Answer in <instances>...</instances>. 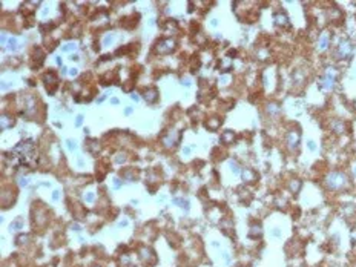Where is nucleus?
<instances>
[{"label": "nucleus", "mask_w": 356, "mask_h": 267, "mask_svg": "<svg viewBox=\"0 0 356 267\" xmlns=\"http://www.w3.org/2000/svg\"><path fill=\"white\" fill-rule=\"evenodd\" d=\"M120 226H127V221L124 220V221H120Z\"/></svg>", "instance_id": "3c124183"}, {"label": "nucleus", "mask_w": 356, "mask_h": 267, "mask_svg": "<svg viewBox=\"0 0 356 267\" xmlns=\"http://www.w3.org/2000/svg\"><path fill=\"white\" fill-rule=\"evenodd\" d=\"M14 123H16V120H12V117H9L8 114H3L2 120H0V128H2V130H6L14 126Z\"/></svg>", "instance_id": "9d476101"}, {"label": "nucleus", "mask_w": 356, "mask_h": 267, "mask_svg": "<svg viewBox=\"0 0 356 267\" xmlns=\"http://www.w3.org/2000/svg\"><path fill=\"white\" fill-rule=\"evenodd\" d=\"M8 40H9V38L6 37V34H5V32H3L2 35H0V42H2V45H6V43H8Z\"/></svg>", "instance_id": "72a5a7b5"}, {"label": "nucleus", "mask_w": 356, "mask_h": 267, "mask_svg": "<svg viewBox=\"0 0 356 267\" xmlns=\"http://www.w3.org/2000/svg\"><path fill=\"white\" fill-rule=\"evenodd\" d=\"M86 149H88L92 155H95V154L100 151L98 140H86Z\"/></svg>", "instance_id": "f8f14e48"}, {"label": "nucleus", "mask_w": 356, "mask_h": 267, "mask_svg": "<svg viewBox=\"0 0 356 267\" xmlns=\"http://www.w3.org/2000/svg\"><path fill=\"white\" fill-rule=\"evenodd\" d=\"M353 175H355V177H356V164H355V166H353Z\"/></svg>", "instance_id": "603ef678"}, {"label": "nucleus", "mask_w": 356, "mask_h": 267, "mask_svg": "<svg viewBox=\"0 0 356 267\" xmlns=\"http://www.w3.org/2000/svg\"><path fill=\"white\" fill-rule=\"evenodd\" d=\"M77 74H78V69H77V68H71V69H69V75H71V77H75Z\"/></svg>", "instance_id": "e433bc0d"}, {"label": "nucleus", "mask_w": 356, "mask_h": 267, "mask_svg": "<svg viewBox=\"0 0 356 267\" xmlns=\"http://www.w3.org/2000/svg\"><path fill=\"white\" fill-rule=\"evenodd\" d=\"M77 163H78V166H83L85 161H83V158H78V161H77Z\"/></svg>", "instance_id": "09e8293b"}, {"label": "nucleus", "mask_w": 356, "mask_h": 267, "mask_svg": "<svg viewBox=\"0 0 356 267\" xmlns=\"http://www.w3.org/2000/svg\"><path fill=\"white\" fill-rule=\"evenodd\" d=\"M273 20H275V25H278V26H289V17L284 11H275Z\"/></svg>", "instance_id": "6e6552de"}, {"label": "nucleus", "mask_w": 356, "mask_h": 267, "mask_svg": "<svg viewBox=\"0 0 356 267\" xmlns=\"http://www.w3.org/2000/svg\"><path fill=\"white\" fill-rule=\"evenodd\" d=\"M318 48H319V51H325L328 48V35L327 34H321L319 42H318Z\"/></svg>", "instance_id": "f3484780"}, {"label": "nucleus", "mask_w": 356, "mask_h": 267, "mask_svg": "<svg viewBox=\"0 0 356 267\" xmlns=\"http://www.w3.org/2000/svg\"><path fill=\"white\" fill-rule=\"evenodd\" d=\"M17 38L16 37H9V40H8V49L9 51H16L17 49Z\"/></svg>", "instance_id": "4be33fe9"}, {"label": "nucleus", "mask_w": 356, "mask_h": 267, "mask_svg": "<svg viewBox=\"0 0 356 267\" xmlns=\"http://www.w3.org/2000/svg\"><path fill=\"white\" fill-rule=\"evenodd\" d=\"M82 124H83V115H77V118H75V126L80 128Z\"/></svg>", "instance_id": "7c9ffc66"}, {"label": "nucleus", "mask_w": 356, "mask_h": 267, "mask_svg": "<svg viewBox=\"0 0 356 267\" xmlns=\"http://www.w3.org/2000/svg\"><path fill=\"white\" fill-rule=\"evenodd\" d=\"M267 112L270 114V115H276L280 112V106L276 104V103H269L267 104Z\"/></svg>", "instance_id": "412c9836"}, {"label": "nucleus", "mask_w": 356, "mask_h": 267, "mask_svg": "<svg viewBox=\"0 0 356 267\" xmlns=\"http://www.w3.org/2000/svg\"><path fill=\"white\" fill-rule=\"evenodd\" d=\"M55 62H57V64L61 66V58H60V57H55Z\"/></svg>", "instance_id": "8fccbe9b"}, {"label": "nucleus", "mask_w": 356, "mask_h": 267, "mask_svg": "<svg viewBox=\"0 0 356 267\" xmlns=\"http://www.w3.org/2000/svg\"><path fill=\"white\" fill-rule=\"evenodd\" d=\"M289 189H290V192L292 194H296L299 189H301V181L299 180H292L289 183Z\"/></svg>", "instance_id": "6ab92c4d"}, {"label": "nucleus", "mask_w": 356, "mask_h": 267, "mask_svg": "<svg viewBox=\"0 0 356 267\" xmlns=\"http://www.w3.org/2000/svg\"><path fill=\"white\" fill-rule=\"evenodd\" d=\"M220 68H221V72H227V71H230V68H232V62H230V58H229V57L223 58V60H221V64H220Z\"/></svg>", "instance_id": "a211bd4d"}, {"label": "nucleus", "mask_w": 356, "mask_h": 267, "mask_svg": "<svg viewBox=\"0 0 356 267\" xmlns=\"http://www.w3.org/2000/svg\"><path fill=\"white\" fill-rule=\"evenodd\" d=\"M210 25H212V26H217V25H218V20H217V19H212V20H210Z\"/></svg>", "instance_id": "49530a36"}, {"label": "nucleus", "mask_w": 356, "mask_h": 267, "mask_svg": "<svg viewBox=\"0 0 356 267\" xmlns=\"http://www.w3.org/2000/svg\"><path fill=\"white\" fill-rule=\"evenodd\" d=\"M220 124H221V120L220 118H209V122H206V128L207 129H210V130H217L218 128H220Z\"/></svg>", "instance_id": "2eb2a0df"}, {"label": "nucleus", "mask_w": 356, "mask_h": 267, "mask_svg": "<svg viewBox=\"0 0 356 267\" xmlns=\"http://www.w3.org/2000/svg\"><path fill=\"white\" fill-rule=\"evenodd\" d=\"M130 114H132V108H129V106H127V108L124 109V115H130Z\"/></svg>", "instance_id": "37998d69"}, {"label": "nucleus", "mask_w": 356, "mask_h": 267, "mask_svg": "<svg viewBox=\"0 0 356 267\" xmlns=\"http://www.w3.org/2000/svg\"><path fill=\"white\" fill-rule=\"evenodd\" d=\"M220 82H221L223 85H227V82H229V77H226V75H224V77H221V78H220Z\"/></svg>", "instance_id": "58836bf2"}, {"label": "nucleus", "mask_w": 356, "mask_h": 267, "mask_svg": "<svg viewBox=\"0 0 356 267\" xmlns=\"http://www.w3.org/2000/svg\"><path fill=\"white\" fill-rule=\"evenodd\" d=\"M181 85H183V86H186V88H189V86L192 85V83H190V78H183Z\"/></svg>", "instance_id": "f704fd0d"}, {"label": "nucleus", "mask_w": 356, "mask_h": 267, "mask_svg": "<svg viewBox=\"0 0 356 267\" xmlns=\"http://www.w3.org/2000/svg\"><path fill=\"white\" fill-rule=\"evenodd\" d=\"M43 83H45V88H46V91L49 94H54L57 86H58V77L55 75V72L49 71L43 75Z\"/></svg>", "instance_id": "7ed1b4c3"}, {"label": "nucleus", "mask_w": 356, "mask_h": 267, "mask_svg": "<svg viewBox=\"0 0 356 267\" xmlns=\"http://www.w3.org/2000/svg\"><path fill=\"white\" fill-rule=\"evenodd\" d=\"M58 198H60V192L54 190V192H52V201H58Z\"/></svg>", "instance_id": "473e14b6"}, {"label": "nucleus", "mask_w": 356, "mask_h": 267, "mask_svg": "<svg viewBox=\"0 0 356 267\" xmlns=\"http://www.w3.org/2000/svg\"><path fill=\"white\" fill-rule=\"evenodd\" d=\"M130 98H132L134 101H138V100H140V97H138L137 94H132V95H130Z\"/></svg>", "instance_id": "a18cd8bd"}, {"label": "nucleus", "mask_w": 356, "mask_h": 267, "mask_svg": "<svg viewBox=\"0 0 356 267\" xmlns=\"http://www.w3.org/2000/svg\"><path fill=\"white\" fill-rule=\"evenodd\" d=\"M83 200H85L86 203H94V201H95V195L92 194V192H88V194L83 195Z\"/></svg>", "instance_id": "a878e982"}, {"label": "nucleus", "mask_w": 356, "mask_h": 267, "mask_svg": "<svg viewBox=\"0 0 356 267\" xmlns=\"http://www.w3.org/2000/svg\"><path fill=\"white\" fill-rule=\"evenodd\" d=\"M114 40H115V37H114L112 34H108L106 37L103 38V45H104V46H109V45L114 42Z\"/></svg>", "instance_id": "bb28decb"}, {"label": "nucleus", "mask_w": 356, "mask_h": 267, "mask_svg": "<svg viewBox=\"0 0 356 267\" xmlns=\"http://www.w3.org/2000/svg\"><path fill=\"white\" fill-rule=\"evenodd\" d=\"M28 183H29V178H25V177H22V178H20V186H22V188H25V186H28Z\"/></svg>", "instance_id": "2f4dec72"}, {"label": "nucleus", "mask_w": 356, "mask_h": 267, "mask_svg": "<svg viewBox=\"0 0 356 267\" xmlns=\"http://www.w3.org/2000/svg\"><path fill=\"white\" fill-rule=\"evenodd\" d=\"M72 230H74V232H77V233H78V232H80V230H82V229H80V226H78V224H72Z\"/></svg>", "instance_id": "ea45409f"}, {"label": "nucleus", "mask_w": 356, "mask_h": 267, "mask_svg": "<svg viewBox=\"0 0 356 267\" xmlns=\"http://www.w3.org/2000/svg\"><path fill=\"white\" fill-rule=\"evenodd\" d=\"M352 51H353L352 43L349 42V40H342V42L338 45V48H336V56L341 60H344V58H349L352 56Z\"/></svg>", "instance_id": "20e7f679"}, {"label": "nucleus", "mask_w": 356, "mask_h": 267, "mask_svg": "<svg viewBox=\"0 0 356 267\" xmlns=\"http://www.w3.org/2000/svg\"><path fill=\"white\" fill-rule=\"evenodd\" d=\"M106 95H108V94H104V95H103V97H100V98H98V100H97V103H103V101H104V100H106Z\"/></svg>", "instance_id": "c03bdc74"}, {"label": "nucleus", "mask_w": 356, "mask_h": 267, "mask_svg": "<svg viewBox=\"0 0 356 267\" xmlns=\"http://www.w3.org/2000/svg\"><path fill=\"white\" fill-rule=\"evenodd\" d=\"M66 148H68L69 151H75V149H77V143L69 138V140H66Z\"/></svg>", "instance_id": "cd10ccee"}, {"label": "nucleus", "mask_w": 356, "mask_h": 267, "mask_svg": "<svg viewBox=\"0 0 356 267\" xmlns=\"http://www.w3.org/2000/svg\"><path fill=\"white\" fill-rule=\"evenodd\" d=\"M140 258H141V261H144L146 264H155V262H157L155 253H154V250L149 249V247H141V249H140Z\"/></svg>", "instance_id": "39448f33"}, {"label": "nucleus", "mask_w": 356, "mask_h": 267, "mask_svg": "<svg viewBox=\"0 0 356 267\" xmlns=\"http://www.w3.org/2000/svg\"><path fill=\"white\" fill-rule=\"evenodd\" d=\"M273 236H276V238H278V236H281V232H280V229H273Z\"/></svg>", "instance_id": "a19ab883"}, {"label": "nucleus", "mask_w": 356, "mask_h": 267, "mask_svg": "<svg viewBox=\"0 0 356 267\" xmlns=\"http://www.w3.org/2000/svg\"><path fill=\"white\" fill-rule=\"evenodd\" d=\"M235 141V132L233 130H224L221 134V143L223 144H232Z\"/></svg>", "instance_id": "9b49d317"}, {"label": "nucleus", "mask_w": 356, "mask_h": 267, "mask_svg": "<svg viewBox=\"0 0 356 267\" xmlns=\"http://www.w3.org/2000/svg\"><path fill=\"white\" fill-rule=\"evenodd\" d=\"M175 45H177V42L174 38H161L155 45V51L158 54H170L175 49Z\"/></svg>", "instance_id": "f03ea898"}, {"label": "nucleus", "mask_w": 356, "mask_h": 267, "mask_svg": "<svg viewBox=\"0 0 356 267\" xmlns=\"http://www.w3.org/2000/svg\"><path fill=\"white\" fill-rule=\"evenodd\" d=\"M143 98L146 100L148 103H155L157 100H158V91L155 89V88H151V89H146L143 92Z\"/></svg>", "instance_id": "1a4fd4ad"}, {"label": "nucleus", "mask_w": 356, "mask_h": 267, "mask_svg": "<svg viewBox=\"0 0 356 267\" xmlns=\"http://www.w3.org/2000/svg\"><path fill=\"white\" fill-rule=\"evenodd\" d=\"M261 235H262L261 224H252V226H250V230H249V238H259Z\"/></svg>", "instance_id": "ddd939ff"}, {"label": "nucleus", "mask_w": 356, "mask_h": 267, "mask_svg": "<svg viewBox=\"0 0 356 267\" xmlns=\"http://www.w3.org/2000/svg\"><path fill=\"white\" fill-rule=\"evenodd\" d=\"M23 227V221L20 220V218H17L16 221H12L11 224H9V230L11 232H16V230H20Z\"/></svg>", "instance_id": "aec40b11"}, {"label": "nucleus", "mask_w": 356, "mask_h": 267, "mask_svg": "<svg viewBox=\"0 0 356 267\" xmlns=\"http://www.w3.org/2000/svg\"><path fill=\"white\" fill-rule=\"evenodd\" d=\"M123 186V181L120 178H114V189H120Z\"/></svg>", "instance_id": "c756f323"}, {"label": "nucleus", "mask_w": 356, "mask_h": 267, "mask_svg": "<svg viewBox=\"0 0 356 267\" xmlns=\"http://www.w3.org/2000/svg\"><path fill=\"white\" fill-rule=\"evenodd\" d=\"M332 129L336 132V134H342L346 130V126H344V123L341 122V120H333V123H332Z\"/></svg>", "instance_id": "dca6fc26"}, {"label": "nucleus", "mask_w": 356, "mask_h": 267, "mask_svg": "<svg viewBox=\"0 0 356 267\" xmlns=\"http://www.w3.org/2000/svg\"><path fill=\"white\" fill-rule=\"evenodd\" d=\"M28 239H29V236H28V235H26V233H22V235H19V236H17L16 243L22 246V244H25V243H28Z\"/></svg>", "instance_id": "393cba45"}, {"label": "nucleus", "mask_w": 356, "mask_h": 267, "mask_svg": "<svg viewBox=\"0 0 356 267\" xmlns=\"http://www.w3.org/2000/svg\"><path fill=\"white\" fill-rule=\"evenodd\" d=\"M178 140H180V134L177 130H169L163 137V144L166 148H172V146H175L178 143Z\"/></svg>", "instance_id": "0eeeda50"}, {"label": "nucleus", "mask_w": 356, "mask_h": 267, "mask_svg": "<svg viewBox=\"0 0 356 267\" xmlns=\"http://www.w3.org/2000/svg\"><path fill=\"white\" fill-rule=\"evenodd\" d=\"M307 146H309V149L310 151H316V144H315V141H307Z\"/></svg>", "instance_id": "c9c22d12"}, {"label": "nucleus", "mask_w": 356, "mask_h": 267, "mask_svg": "<svg viewBox=\"0 0 356 267\" xmlns=\"http://www.w3.org/2000/svg\"><path fill=\"white\" fill-rule=\"evenodd\" d=\"M111 103H112V104H118V103H120V100H118V98H115V97H114V98L111 100Z\"/></svg>", "instance_id": "de8ad7c7"}, {"label": "nucleus", "mask_w": 356, "mask_h": 267, "mask_svg": "<svg viewBox=\"0 0 356 267\" xmlns=\"http://www.w3.org/2000/svg\"><path fill=\"white\" fill-rule=\"evenodd\" d=\"M11 86H12V85H11L9 82H3V83H2V89H9Z\"/></svg>", "instance_id": "4c0bfd02"}, {"label": "nucleus", "mask_w": 356, "mask_h": 267, "mask_svg": "<svg viewBox=\"0 0 356 267\" xmlns=\"http://www.w3.org/2000/svg\"><path fill=\"white\" fill-rule=\"evenodd\" d=\"M299 140H301V134H299L298 130H289V132H287L286 141H287V144H289V148H290V149L298 148Z\"/></svg>", "instance_id": "423d86ee"}, {"label": "nucleus", "mask_w": 356, "mask_h": 267, "mask_svg": "<svg viewBox=\"0 0 356 267\" xmlns=\"http://www.w3.org/2000/svg\"><path fill=\"white\" fill-rule=\"evenodd\" d=\"M190 152H192V148H184V149H183V154H184V155H189Z\"/></svg>", "instance_id": "79ce46f5"}, {"label": "nucleus", "mask_w": 356, "mask_h": 267, "mask_svg": "<svg viewBox=\"0 0 356 267\" xmlns=\"http://www.w3.org/2000/svg\"><path fill=\"white\" fill-rule=\"evenodd\" d=\"M229 166H230V170L235 173V175H238V173H241V169H240V164H238V163L230 161V163H229Z\"/></svg>", "instance_id": "b1692460"}, {"label": "nucleus", "mask_w": 356, "mask_h": 267, "mask_svg": "<svg viewBox=\"0 0 356 267\" xmlns=\"http://www.w3.org/2000/svg\"><path fill=\"white\" fill-rule=\"evenodd\" d=\"M325 184L330 190H338L347 184V177L342 172H330L325 178Z\"/></svg>", "instance_id": "f257e3e1"}, {"label": "nucleus", "mask_w": 356, "mask_h": 267, "mask_svg": "<svg viewBox=\"0 0 356 267\" xmlns=\"http://www.w3.org/2000/svg\"><path fill=\"white\" fill-rule=\"evenodd\" d=\"M123 161H126V155H124V154H118L117 158H115V163L120 164V163H123Z\"/></svg>", "instance_id": "c85d7f7f"}, {"label": "nucleus", "mask_w": 356, "mask_h": 267, "mask_svg": "<svg viewBox=\"0 0 356 267\" xmlns=\"http://www.w3.org/2000/svg\"><path fill=\"white\" fill-rule=\"evenodd\" d=\"M241 177H243V181H255L256 180V173L252 170V169H243L241 172Z\"/></svg>", "instance_id": "4468645a"}, {"label": "nucleus", "mask_w": 356, "mask_h": 267, "mask_svg": "<svg viewBox=\"0 0 356 267\" xmlns=\"http://www.w3.org/2000/svg\"><path fill=\"white\" fill-rule=\"evenodd\" d=\"M75 49H77V45H75V43H66V45L61 46V51H63V52H72V51H75Z\"/></svg>", "instance_id": "5701e85b"}]
</instances>
